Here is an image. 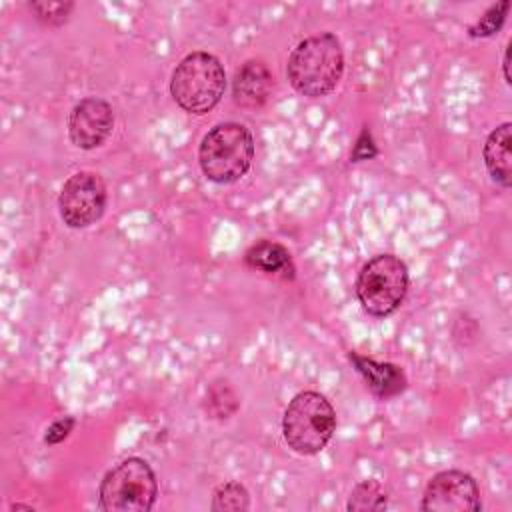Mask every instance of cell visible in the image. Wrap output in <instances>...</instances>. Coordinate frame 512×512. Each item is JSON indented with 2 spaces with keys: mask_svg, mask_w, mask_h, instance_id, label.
I'll return each instance as SVG.
<instances>
[{
  "mask_svg": "<svg viewBox=\"0 0 512 512\" xmlns=\"http://www.w3.org/2000/svg\"><path fill=\"white\" fill-rule=\"evenodd\" d=\"M346 508L350 512H380V510H386L388 508V492L374 478L362 480L352 488Z\"/></svg>",
  "mask_w": 512,
  "mask_h": 512,
  "instance_id": "obj_14",
  "label": "cell"
},
{
  "mask_svg": "<svg viewBox=\"0 0 512 512\" xmlns=\"http://www.w3.org/2000/svg\"><path fill=\"white\" fill-rule=\"evenodd\" d=\"M348 358L354 364L356 372L364 378L366 386L378 398H392L406 388V376L400 366L390 362H376L356 352H350Z\"/></svg>",
  "mask_w": 512,
  "mask_h": 512,
  "instance_id": "obj_11",
  "label": "cell"
},
{
  "mask_svg": "<svg viewBox=\"0 0 512 512\" xmlns=\"http://www.w3.org/2000/svg\"><path fill=\"white\" fill-rule=\"evenodd\" d=\"M106 210V184L96 172L80 170L60 188L58 212L68 228H88L102 218Z\"/></svg>",
  "mask_w": 512,
  "mask_h": 512,
  "instance_id": "obj_7",
  "label": "cell"
},
{
  "mask_svg": "<svg viewBox=\"0 0 512 512\" xmlns=\"http://www.w3.org/2000/svg\"><path fill=\"white\" fill-rule=\"evenodd\" d=\"M210 508L214 512H242L250 508V494L240 482H224L212 492V504Z\"/></svg>",
  "mask_w": 512,
  "mask_h": 512,
  "instance_id": "obj_16",
  "label": "cell"
},
{
  "mask_svg": "<svg viewBox=\"0 0 512 512\" xmlns=\"http://www.w3.org/2000/svg\"><path fill=\"white\" fill-rule=\"evenodd\" d=\"M420 508L426 512H478L482 508L478 484L468 472L442 470L428 480Z\"/></svg>",
  "mask_w": 512,
  "mask_h": 512,
  "instance_id": "obj_8",
  "label": "cell"
},
{
  "mask_svg": "<svg viewBox=\"0 0 512 512\" xmlns=\"http://www.w3.org/2000/svg\"><path fill=\"white\" fill-rule=\"evenodd\" d=\"M274 78L262 60H246L234 74V102L244 108H260L272 90Z\"/></svg>",
  "mask_w": 512,
  "mask_h": 512,
  "instance_id": "obj_10",
  "label": "cell"
},
{
  "mask_svg": "<svg viewBox=\"0 0 512 512\" xmlns=\"http://www.w3.org/2000/svg\"><path fill=\"white\" fill-rule=\"evenodd\" d=\"M508 8H510V2L508 0H502L498 4H492L476 24H472L468 28V34L472 38H486V36H492L494 32L500 30V26L504 24L506 20V14H508Z\"/></svg>",
  "mask_w": 512,
  "mask_h": 512,
  "instance_id": "obj_17",
  "label": "cell"
},
{
  "mask_svg": "<svg viewBox=\"0 0 512 512\" xmlns=\"http://www.w3.org/2000/svg\"><path fill=\"white\" fill-rule=\"evenodd\" d=\"M226 72L222 62L210 52L186 54L172 72L170 94L188 114L210 112L224 96Z\"/></svg>",
  "mask_w": 512,
  "mask_h": 512,
  "instance_id": "obj_3",
  "label": "cell"
},
{
  "mask_svg": "<svg viewBox=\"0 0 512 512\" xmlns=\"http://www.w3.org/2000/svg\"><path fill=\"white\" fill-rule=\"evenodd\" d=\"M76 420L72 416H62L58 420H54L44 434V442L46 444H60L62 440H66L70 436V432L74 430Z\"/></svg>",
  "mask_w": 512,
  "mask_h": 512,
  "instance_id": "obj_19",
  "label": "cell"
},
{
  "mask_svg": "<svg viewBox=\"0 0 512 512\" xmlns=\"http://www.w3.org/2000/svg\"><path fill=\"white\" fill-rule=\"evenodd\" d=\"M246 266L266 272V274H280L286 280H294V264L290 252L272 240H260L250 246L244 254Z\"/></svg>",
  "mask_w": 512,
  "mask_h": 512,
  "instance_id": "obj_13",
  "label": "cell"
},
{
  "mask_svg": "<svg viewBox=\"0 0 512 512\" xmlns=\"http://www.w3.org/2000/svg\"><path fill=\"white\" fill-rule=\"evenodd\" d=\"M334 430L336 412L324 394L304 390L288 402L282 416V436L294 452L318 454L332 440Z\"/></svg>",
  "mask_w": 512,
  "mask_h": 512,
  "instance_id": "obj_4",
  "label": "cell"
},
{
  "mask_svg": "<svg viewBox=\"0 0 512 512\" xmlns=\"http://www.w3.org/2000/svg\"><path fill=\"white\" fill-rule=\"evenodd\" d=\"M238 410V396L228 382L216 380L206 390V412L216 420H226Z\"/></svg>",
  "mask_w": 512,
  "mask_h": 512,
  "instance_id": "obj_15",
  "label": "cell"
},
{
  "mask_svg": "<svg viewBox=\"0 0 512 512\" xmlns=\"http://www.w3.org/2000/svg\"><path fill=\"white\" fill-rule=\"evenodd\" d=\"M510 146H512V124L504 122L500 126H496L482 148V158H484V166L490 174V178L500 184L502 188H510L512 186V154H510Z\"/></svg>",
  "mask_w": 512,
  "mask_h": 512,
  "instance_id": "obj_12",
  "label": "cell"
},
{
  "mask_svg": "<svg viewBox=\"0 0 512 512\" xmlns=\"http://www.w3.org/2000/svg\"><path fill=\"white\" fill-rule=\"evenodd\" d=\"M252 160V132L238 122L216 124L204 134L198 148L200 170L216 184H232L240 180L250 170Z\"/></svg>",
  "mask_w": 512,
  "mask_h": 512,
  "instance_id": "obj_2",
  "label": "cell"
},
{
  "mask_svg": "<svg viewBox=\"0 0 512 512\" xmlns=\"http://www.w3.org/2000/svg\"><path fill=\"white\" fill-rule=\"evenodd\" d=\"M410 284L408 266L394 254H376L358 272L356 298L374 318L390 316L400 308Z\"/></svg>",
  "mask_w": 512,
  "mask_h": 512,
  "instance_id": "obj_5",
  "label": "cell"
},
{
  "mask_svg": "<svg viewBox=\"0 0 512 512\" xmlns=\"http://www.w3.org/2000/svg\"><path fill=\"white\" fill-rule=\"evenodd\" d=\"M156 496V474L150 464L138 456H130L110 468L98 488V502L106 512H148Z\"/></svg>",
  "mask_w": 512,
  "mask_h": 512,
  "instance_id": "obj_6",
  "label": "cell"
},
{
  "mask_svg": "<svg viewBox=\"0 0 512 512\" xmlns=\"http://www.w3.org/2000/svg\"><path fill=\"white\" fill-rule=\"evenodd\" d=\"M510 46H512V40H508V44L504 48V60H502V70H504L506 84H512V78H510Z\"/></svg>",
  "mask_w": 512,
  "mask_h": 512,
  "instance_id": "obj_21",
  "label": "cell"
},
{
  "mask_svg": "<svg viewBox=\"0 0 512 512\" xmlns=\"http://www.w3.org/2000/svg\"><path fill=\"white\" fill-rule=\"evenodd\" d=\"M286 74L296 92L308 98L330 94L344 74V52L332 32L308 36L288 56Z\"/></svg>",
  "mask_w": 512,
  "mask_h": 512,
  "instance_id": "obj_1",
  "label": "cell"
},
{
  "mask_svg": "<svg viewBox=\"0 0 512 512\" xmlns=\"http://www.w3.org/2000/svg\"><path fill=\"white\" fill-rule=\"evenodd\" d=\"M28 8L34 12V16L48 24V26H60L68 20L74 2H52V0H44V2H30Z\"/></svg>",
  "mask_w": 512,
  "mask_h": 512,
  "instance_id": "obj_18",
  "label": "cell"
},
{
  "mask_svg": "<svg viewBox=\"0 0 512 512\" xmlns=\"http://www.w3.org/2000/svg\"><path fill=\"white\" fill-rule=\"evenodd\" d=\"M114 128L112 106L98 98L88 96L74 104L68 114V136L74 146L82 150H94L102 146Z\"/></svg>",
  "mask_w": 512,
  "mask_h": 512,
  "instance_id": "obj_9",
  "label": "cell"
},
{
  "mask_svg": "<svg viewBox=\"0 0 512 512\" xmlns=\"http://www.w3.org/2000/svg\"><path fill=\"white\" fill-rule=\"evenodd\" d=\"M376 154H378V150H376V144H374V140H372L370 130H368V128H362V132H360V136H358V140H356V144H354V148H352L350 160H352V162H362V160L374 158Z\"/></svg>",
  "mask_w": 512,
  "mask_h": 512,
  "instance_id": "obj_20",
  "label": "cell"
},
{
  "mask_svg": "<svg viewBox=\"0 0 512 512\" xmlns=\"http://www.w3.org/2000/svg\"><path fill=\"white\" fill-rule=\"evenodd\" d=\"M10 510H34L32 506H26V504H12Z\"/></svg>",
  "mask_w": 512,
  "mask_h": 512,
  "instance_id": "obj_22",
  "label": "cell"
}]
</instances>
